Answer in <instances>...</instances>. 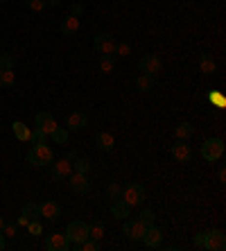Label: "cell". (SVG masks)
<instances>
[{"label": "cell", "instance_id": "cell-1", "mask_svg": "<svg viewBox=\"0 0 226 251\" xmlns=\"http://www.w3.org/2000/svg\"><path fill=\"white\" fill-rule=\"evenodd\" d=\"M54 161V154L52 150L46 145H34L32 150L27 152V163H32L34 168H43V165H50Z\"/></svg>", "mask_w": 226, "mask_h": 251}, {"label": "cell", "instance_id": "cell-2", "mask_svg": "<svg viewBox=\"0 0 226 251\" xmlns=\"http://www.w3.org/2000/svg\"><path fill=\"white\" fill-rule=\"evenodd\" d=\"M222 154H224V140L222 138H208L201 145V156H203V161H208V163L220 161Z\"/></svg>", "mask_w": 226, "mask_h": 251}, {"label": "cell", "instance_id": "cell-3", "mask_svg": "<svg viewBox=\"0 0 226 251\" xmlns=\"http://www.w3.org/2000/svg\"><path fill=\"white\" fill-rule=\"evenodd\" d=\"M66 238L70 240L73 247L81 245V242L88 238V224L81 222V220H73V222L68 224V228H66Z\"/></svg>", "mask_w": 226, "mask_h": 251}, {"label": "cell", "instance_id": "cell-4", "mask_svg": "<svg viewBox=\"0 0 226 251\" xmlns=\"http://www.w3.org/2000/svg\"><path fill=\"white\" fill-rule=\"evenodd\" d=\"M122 199L127 201L129 206H140L145 201V188L140 186V183H129L125 190H122Z\"/></svg>", "mask_w": 226, "mask_h": 251}, {"label": "cell", "instance_id": "cell-5", "mask_svg": "<svg viewBox=\"0 0 226 251\" xmlns=\"http://www.w3.org/2000/svg\"><path fill=\"white\" fill-rule=\"evenodd\" d=\"M203 249L206 251H224L226 249V235L224 231L215 228V231H208L206 238H203Z\"/></svg>", "mask_w": 226, "mask_h": 251}, {"label": "cell", "instance_id": "cell-6", "mask_svg": "<svg viewBox=\"0 0 226 251\" xmlns=\"http://www.w3.org/2000/svg\"><path fill=\"white\" fill-rule=\"evenodd\" d=\"M138 68L143 70L145 75H156V73H161L163 61H161L158 54H143V57H140Z\"/></svg>", "mask_w": 226, "mask_h": 251}, {"label": "cell", "instance_id": "cell-7", "mask_svg": "<svg viewBox=\"0 0 226 251\" xmlns=\"http://www.w3.org/2000/svg\"><path fill=\"white\" fill-rule=\"evenodd\" d=\"M70 240L66 238V233H50L46 238V249L48 251H68L70 249Z\"/></svg>", "mask_w": 226, "mask_h": 251}, {"label": "cell", "instance_id": "cell-8", "mask_svg": "<svg viewBox=\"0 0 226 251\" xmlns=\"http://www.w3.org/2000/svg\"><path fill=\"white\" fill-rule=\"evenodd\" d=\"M172 156L179 161V163H190L192 158V147L188 140H176L172 145Z\"/></svg>", "mask_w": 226, "mask_h": 251}, {"label": "cell", "instance_id": "cell-9", "mask_svg": "<svg viewBox=\"0 0 226 251\" xmlns=\"http://www.w3.org/2000/svg\"><path fill=\"white\" fill-rule=\"evenodd\" d=\"M95 50L100 54H116V39L111 34H98L95 36Z\"/></svg>", "mask_w": 226, "mask_h": 251}, {"label": "cell", "instance_id": "cell-10", "mask_svg": "<svg viewBox=\"0 0 226 251\" xmlns=\"http://www.w3.org/2000/svg\"><path fill=\"white\" fill-rule=\"evenodd\" d=\"M68 186L73 188V193H77V195H86L88 190H91V183H88L86 175H79V172H73V175L68 176Z\"/></svg>", "mask_w": 226, "mask_h": 251}, {"label": "cell", "instance_id": "cell-11", "mask_svg": "<svg viewBox=\"0 0 226 251\" xmlns=\"http://www.w3.org/2000/svg\"><path fill=\"white\" fill-rule=\"evenodd\" d=\"M143 242H145V247H150V249H154V247H161L163 242V233H161V228L156 226V224H151V226L145 228V233H143Z\"/></svg>", "mask_w": 226, "mask_h": 251}, {"label": "cell", "instance_id": "cell-12", "mask_svg": "<svg viewBox=\"0 0 226 251\" xmlns=\"http://www.w3.org/2000/svg\"><path fill=\"white\" fill-rule=\"evenodd\" d=\"M34 125H36V129H39V131H43V134L50 136L54 131V127H57V120H54V116H50L48 111H41L39 116H36Z\"/></svg>", "mask_w": 226, "mask_h": 251}, {"label": "cell", "instance_id": "cell-13", "mask_svg": "<svg viewBox=\"0 0 226 251\" xmlns=\"http://www.w3.org/2000/svg\"><path fill=\"white\" fill-rule=\"evenodd\" d=\"M39 208H41V217H43V220H50V222H57L59 215H61V206H59L57 201H52V199L39 204Z\"/></svg>", "mask_w": 226, "mask_h": 251}, {"label": "cell", "instance_id": "cell-14", "mask_svg": "<svg viewBox=\"0 0 226 251\" xmlns=\"http://www.w3.org/2000/svg\"><path fill=\"white\" fill-rule=\"evenodd\" d=\"M70 175H73V161H68V158H61L57 163L52 161V179L61 181V179H68Z\"/></svg>", "mask_w": 226, "mask_h": 251}, {"label": "cell", "instance_id": "cell-15", "mask_svg": "<svg viewBox=\"0 0 226 251\" xmlns=\"http://www.w3.org/2000/svg\"><path fill=\"white\" fill-rule=\"evenodd\" d=\"M88 125V116L84 111H73L68 118H66V129L68 131H79Z\"/></svg>", "mask_w": 226, "mask_h": 251}, {"label": "cell", "instance_id": "cell-16", "mask_svg": "<svg viewBox=\"0 0 226 251\" xmlns=\"http://www.w3.org/2000/svg\"><path fill=\"white\" fill-rule=\"evenodd\" d=\"M145 224H140L138 220L136 222H131V220H125V224H122V231H125V235H127L129 240H140L143 238V233H145Z\"/></svg>", "mask_w": 226, "mask_h": 251}, {"label": "cell", "instance_id": "cell-17", "mask_svg": "<svg viewBox=\"0 0 226 251\" xmlns=\"http://www.w3.org/2000/svg\"><path fill=\"white\" fill-rule=\"evenodd\" d=\"M79 32V16H73V14H68V16L61 21V34L64 36H73Z\"/></svg>", "mask_w": 226, "mask_h": 251}, {"label": "cell", "instance_id": "cell-18", "mask_svg": "<svg viewBox=\"0 0 226 251\" xmlns=\"http://www.w3.org/2000/svg\"><path fill=\"white\" fill-rule=\"evenodd\" d=\"M95 145H98V150H102V152H113L116 138H113L109 131H100V134L95 136Z\"/></svg>", "mask_w": 226, "mask_h": 251}, {"label": "cell", "instance_id": "cell-19", "mask_svg": "<svg viewBox=\"0 0 226 251\" xmlns=\"http://www.w3.org/2000/svg\"><path fill=\"white\" fill-rule=\"evenodd\" d=\"M129 213H131V206H129L125 199H116V201L111 204V215L116 217V220H127Z\"/></svg>", "mask_w": 226, "mask_h": 251}, {"label": "cell", "instance_id": "cell-20", "mask_svg": "<svg viewBox=\"0 0 226 251\" xmlns=\"http://www.w3.org/2000/svg\"><path fill=\"white\" fill-rule=\"evenodd\" d=\"M192 134H195V127L190 123H181L174 127V138L176 140H188Z\"/></svg>", "mask_w": 226, "mask_h": 251}, {"label": "cell", "instance_id": "cell-21", "mask_svg": "<svg viewBox=\"0 0 226 251\" xmlns=\"http://www.w3.org/2000/svg\"><path fill=\"white\" fill-rule=\"evenodd\" d=\"M199 68H201L203 75H213L215 68H217L213 54H201V57H199Z\"/></svg>", "mask_w": 226, "mask_h": 251}, {"label": "cell", "instance_id": "cell-22", "mask_svg": "<svg viewBox=\"0 0 226 251\" xmlns=\"http://www.w3.org/2000/svg\"><path fill=\"white\" fill-rule=\"evenodd\" d=\"M136 88H138L140 93L151 91V88H154V75H145V73H143V75L136 79Z\"/></svg>", "mask_w": 226, "mask_h": 251}, {"label": "cell", "instance_id": "cell-23", "mask_svg": "<svg viewBox=\"0 0 226 251\" xmlns=\"http://www.w3.org/2000/svg\"><path fill=\"white\" fill-rule=\"evenodd\" d=\"M113 68H116V54H100V70L113 73Z\"/></svg>", "mask_w": 226, "mask_h": 251}, {"label": "cell", "instance_id": "cell-24", "mask_svg": "<svg viewBox=\"0 0 226 251\" xmlns=\"http://www.w3.org/2000/svg\"><path fill=\"white\" fill-rule=\"evenodd\" d=\"M88 238H93V240H104V226L100 222H91L88 224Z\"/></svg>", "mask_w": 226, "mask_h": 251}, {"label": "cell", "instance_id": "cell-25", "mask_svg": "<svg viewBox=\"0 0 226 251\" xmlns=\"http://www.w3.org/2000/svg\"><path fill=\"white\" fill-rule=\"evenodd\" d=\"M23 217H27V220H36V217H41V208L39 204H34V201H29V204L23 206V213H21Z\"/></svg>", "mask_w": 226, "mask_h": 251}, {"label": "cell", "instance_id": "cell-26", "mask_svg": "<svg viewBox=\"0 0 226 251\" xmlns=\"http://www.w3.org/2000/svg\"><path fill=\"white\" fill-rule=\"evenodd\" d=\"M14 82H16V77H14V68H7L0 73V86L2 88H12Z\"/></svg>", "mask_w": 226, "mask_h": 251}, {"label": "cell", "instance_id": "cell-27", "mask_svg": "<svg viewBox=\"0 0 226 251\" xmlns=\"http://www.w3.org/2000/svg\"><path fill=\"white\" fill-rule=\"evenodd\" d=\"M75 249H79V251H100L102 249V242H100V240H93V238H86L81 245H77Z\"/></svg>", "mask_w": 226, "mask_h": 251}, {"label": "cell", "instance_id": "cell-28", "mask_svg": "<svg viewBox=\"0 0 226 251\" xmlns=\"http://www.w3.org/2000/svg\"><path fill=\"white\" fill-rule=\"evenodd\" d=\"M88 170H91V163H88V158H73V172H79V175H88Z\"/></svg>", "mask_w": 226, "mask_h": 251}, {"label": "cell", "instance_id": "cell-29", "mask_svg": "<svg viewBox=\"0 0 226 251\" xmlns=\"http://www.w3.org/2000/svg\"><path fill=\"white\" fill-rule=\"evenodd\" d=\"M50 138H52L57 145H64V143H68V129L66 127H54V131L50 134Z\"/></svg>", "mask_w": 226, "mask_h": 251}, {"label": "cell", "instance_id": "cell-30", "mask_svg": "<svg viewBox=\"0 0 226 251\" xmlns=\"http://www.w3.org/2000/svg\"><path fill=\"white\" fill-rule=\"evenodd\" d=\"M12 127H14V136H16V138L21 140V143H25V140H29V129L25 127L23 123H14Z\"/></svg>", "mask_w": 226, "mask_h": 251}, {"label": "cell", "instance_id": "cell-31", "mask_svg": "<svg viewBox=\"0 0 226 251\" xmlns=\"http://www.w3.org/2000/svg\"><path fill=\"white\" fill-rule=\"evenodd\" d=\"M106 197H109L111 201L122 199V188L118 186V183H109V186H106Z\"/></svg>", "mask_w": 226, "mask_h": 251}, {"label": "cell", "instance_id": "cell-32", "mask_svg": "<svg viewBox=\"0 0 226 251\" xmlns=\"http://www.w3.org/2000/svg\"><path fill=\"white\" fill-rule=\"evenodd\" d=\"M140 224H145V226H151V224L156 222V215H154V210H150V208H145L143 213H140V220H138Z\"/></svg>", "mask_w": 226, "mask_h": 251}, {"label": "cell", "instance_id": "cell-33", "mask_svg": "<svg viewBox=\"0 0 226 251\" xmlns=\"http://www.w3.org/2000/svg\"><path fill=\"white\" fill-rule=\"evenodd\" d=\"M29 140H32L34 145H46L48 134H43V131H39V129H34V131H29Z\"/></svg>", "mask_w": 226, "mask_h": 251}, {"label": "cell", "instance_id": "cell-34", "mask_svg": "<svg viewBox=\"0 0 226 251\" xmlns=\"http://www.w3.org/2000/svg\"><path fill=\"white\" fill-rule=\"evenodd\" d=\"M48 5V0H25V7L32 9V12H43Z\"/></svg>", "mask_w": 226, "mask_h": 251}, {"label": "cell", "instance_id": "cell-35", "mask_svg": "<svg viewBox=\"0 0 226 251\" xmlns=\"http://www.w3.org/2000/svg\"><path fill=\"white\" fill-rule=\"evenodd\" d=\"M14 68V57L12 54H0V70Z\"/></svg>", "mask_w": 226, "mask_h": 251}, {"label": "cell", "instance_id": "cell-36", "mask_svg": "<svg viewBox=\"0 0 226 251\" xmlns=\"http://www.w3.org/2000/svg\"><path fill=\"white\" fill-rule=\"evenodd\" d=\"M27 231H29V235H41V233H43V226H41L36 220H29V222H27Z\"/></svg>", "mask_w": 226, "mask_h": 251}, {"label": "cell", "instance_id": "cell-37", "mask_svg": "<svg viewBox=\"0 0 226 251\" xmlns=\"http://www.w3.org/2000/svg\"><path fill=\"white\" fill-rule=\"evenodd\" d=\"M208 100H210V102H215L220 109H224V106H226V98H224V95H220V93H215V91L208 95Z\"/></svg>", "mask_w": 226, "mask_h": 251}, {"label": "cell", "instance_id": "cell-38", "mask_svg": "<svg viewBox=\"0 0 226 251\" xmlns=\"http://www.w3.org/2000/svg\"><path fill=\"white\" fill-rule=\"evenodd\" d=\"M16 224H7L5 222V226H2V231H0V233L2 235H9V238H14V235H16Z\"/></svg>", "mask_w": 226, "mask_h": 251}, {"label": "cell", "instance_id": "cell-39", "mask_svg": "<svg viewBox=\"0 0 226 251\" xmlns=\"http://www.w3.org/2000/svg\"><path fill=\"white\" fill-rule=\"evenodd\" d=\"M203 238H206V233H203V231L195 233V240H192V245H195V249H203Z\"/></svg>", "mask_w": 226, "mask_h": 251}, {"label": "cell", "instance_id": "cell-40", "mask_svg": "<svg viewBox=\"0 0 226 251\" xmlns=\"http://www.w3.org/2000/svg\"><path fill=\"white\" fill-rule=\"evenodd\" d=\"M116 52L122 54V57H127L131 52V48H129V43H116Z\"/></svg>", "mask_w": 226, "mask_h": 251}, {"label": "cell", "instance_id": "cell-41", "mask_svg": "<svg viewBox=\"0 0 226 251\" xmlns=\"http://www.w3.org/2000/svg\"><path fill=\"white\" fill-rule=\"evenodd\" d=\"M217 179H220V183H226V168L222 165L220 172H217Z\"/></svg>", "mask_w": 226, "mask_h": 251}, {"label": "cell", "instance_id": "cell-42", "mask_svg": "<svg viewBox=\"0 0 226 251\" xmlns=\"http://www.w3.org/2000/svg\"><path fill=\"white\" fill-rule=\"evenodd\" d=\"M81 12H84V7L81 5H73V16H79Z\"/></svg>", "mask_w": 226, "mask_h": 251}, {"label": "cell", "instance_id": "cell-43", "mask_svg": "<svg viewBox=\"0 0 226 251\" xmlns=\"http://www.w3.org/2000/svg\"><path fill=\"white\" fill-rule=\"evenodd\" d=\"M27 222H29L27 217H23V215H21V217H18V222H16V226H27Z\"/></svg>", "mask_w": 226, "mask_h": 251}, {"label": "cell", "instance_id": "cell-44", "mask_svg": "<svg viewBox=\"0 0 226 251\" xmlns=\"http://www.w3.org/2000/svg\"><path fill=\"white\" fill-rule=\"evenodd\" d=\"M5 247H7V240H5V235H2V233H0V251H2V249H5Z\"/></svg>", "mask_w": 226, "mask_h": 251}, {"label": "cell", "instance_id": "cell-45", "mask_svg": "<svg viewBox=\"0 0 226 251\" xmlns=\"http://www.w3.org/2000/svg\"><path fill=\"white\" fill-rule=\"evenodd\" d=\"M2 226H5V217L0 215V231H2Z\"/></svg>", "mask_w": 226, "mask_h": 251}, {"label": "cell", "instance_id": "cell-46", "mask_svg": "<svg viewBox=\"0 0 226 251\" xmlns=\"http://www.w3.org/2000/svg\"><path fill=\"white\" fill-rule=\"evenodd\" d=\"M48 2H50V5H57V2H59V0H48Z\"/></svg>", "mask_w": 226, "mask_h": 251}, {"label": "cell", "instance_id": "cell-47", "mask_svg": "<svg viewBox=\"0 0 226 251\" xmlns=\"http://www.w3.org/2000/svg\"><path fill=\"white\" fill-rule=\"evenodd\" d=\"M0 2H2V0H0Z\"/></svg>", "mask_w": 226, "mask_h": 251}]
</instances>
